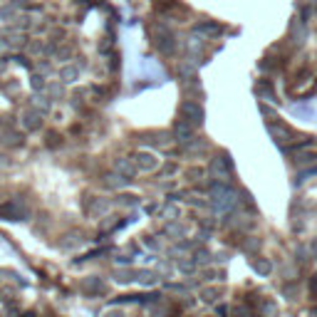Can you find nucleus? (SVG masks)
<instances>
[{
	"label": "nucleus",
	"mask_w": 317,
	"mask_h": 317,
	"mask_svg": "<svg viewBox=\"0 0 317 317\" xmlns=\"http://www.w3.org/2000/svg\"><path fill=\"white\" fill-rule=\"evenodd\" d=\"M0 218L3 221H28L30 208L20 199H10L0 206Z\"/></svg>",
	"instance_id": "nucleus-1"
},
{
	"label": "nucleus",
	"mask_w": 317,
	"mask_h": 317,
	"mask_svg": "<svg viewBox=\"0 0 317 317\" xmlns=\"http://www.w3.org/2000/svg\"><path fill=\"white\" fill-rule=\"evenodd\" d=\"M154 45L159 47L161 55H171L176 50V40H173V32L166 25H156L154 28Z\"/></svg>",
	"instance_id": "nucleus-2"
},
{
	"label": "nucleus",
	"mask_w": 317,
	"mask_h": 317,
	"mask_svg": "<svg viewBox=\"0 0 317 317\" xmlns=\"http://www.w3.org/2000/svg\"><path fill=\"white\" fill-rule=\"evenodd\" d=\"M178 114L183 116L188 124H194V126H201L203 124V109L199 107V102H183L181 107H178Z\"/></svg>",
	"instance_id": "nucleus-3"
},
{
	"label": "nucleus",
	"mask_w": 317,
	"mask_h": 317,
	"mask_svg": "<svg viewBox=\"0 0 317 317\" xmlns=\"http://www.w3.org/2000/svg\"><path fill=\"white\" fill-rule=\"evenodd\" d=\"M20 124H23V129H25V132H40V129H42V114H40V112H35V109L30 107V109L23 112Z\"/></svg>",
	"instance_id": "nucleus-4"
},
{
	"label": "nucleus",
	"mask_w": 317,
	"mask_h": 317,
	"mask_svg": "<svg viewBox=\"0 0 317 317\" xmlns=\"http://www.w3.org/2000/svg\"><path fill=\"white\" fill-rule=\"evenodd\" d=\"M194 124H188L186 119H178L176 124H173V137L181 142V144H188V142H194Z\"/></svg>",
	"instance_id": "nucleus-5"
},
{
	"label": "nucleus",
	"mask_w": 317,
	"mask_h": 317,
	"mask_svg": "<svg viewBox=\"0 0 317 317\" xmlns=\"http://www.w3.org/2000/svg\"><path fill=\"white\" fill-rule=\"evenodd\" d=\"M231 169H233V161L228 159V154H221V159L216 156L213 164H211V171L216 173L218 178H223V181H226V173L231 171Z\"/></svg>",
	"instance_id": "nucleus-6"
},
{
	"label": "nucleus",
	"mask_w": 317,
	"mask_h": 317,
	"mask_svg": "<svg viewBox=\"0 0 317 317\" xmlns=\"http://www.w3.org/2000/svg\"><path fill=\"white\" fill-rule=\"evenodd\" d=\"M87 213L89 216H104L107 211H109V201H102V199H89V201L85 203Z\"/></svg>",
	"instance_id": "nucleus-7"
},
{
	"label": "nucleus",
	"mask_w": 317,
	"mask_h": 317,
	"mask_svg": "<svg viewBox=\"0 0 317 317\" xmlns=\"http://www.w3.org/2000/svg\"><path fill=\"white\" fill-rule=\"evenodd\" d=\"M30 107L35 109V112H40V114H50V109H52V102L47 99V97H42V94H35L32 99H30Z\"/></svg>",
	"instance_id": "nucleus-8"
},
{
	"label": "nucleus",
	"mask_w": 317,
	"mask_h": 317,
	"mask_svg": "<svg viewBox=\"0 0 317 317\" xmlns=\"http://www.w3.org/2000/svg\"><path fill=\"white\" fill-rule=\"evenodd\" d=\"M77 77H80V65H65V67L59 70V80H62L65 85L77 82Z\"/></svg>",
	"instance_id": "nucleus-9"
},
{
	"label": "nucleus",
	"mask_w": 317,
	"mask_h": 317,
	"mask_svg": "<svg viewBox=\"0 0 317 317\" xmlns=\"http://www.w3.org/2000/svg\"><path fill=\"white\" fill-rule=\"evenodd\" d=\"M134 161H137V166L142 169V171H154L156 166H159V159H154L151 154H139V156H134Z\"/></svg>",
	"instance_id": "nucleus-10"
},
{
	"label": "nucleus",
	"mask_w": 317,
	"mask_h": 317,
	"mask_svg": "<svg viewBox=\"0 0 317 317\" xmlns=\"http://www.w3.org/2000/svg\"><path fill=\"white\" fill-rule=\"evenodd\" d=\"M114 171L129 178V176H134V173H137V166L132 164V159H116V161H114Z\"/></svg>",
	"instance_id": "nucleus-11"
},
{
	"label": "nucleus",
	"mask_w": 317,
	"mask_h": 317,
	"mask_svg": "<svg viewBox=\"0 0 317 317\" xmlns=\"http://www.w3.org/2000/svg\"><path fill=\"white\" fill-rule=\"evenodd\" d=\"M268 129H270V134L273 137H280V142H288V139H292V132H290L285 124H268Z\"/></svg>",
	"instance_id": "nucleus-12"
},
{
	"label": "nucleus",
	"mask_w": 317,
	"mask_h": 317,
	"mask_svg": "<svg viewBox=\"0 0 317 317\" xmlns=\"http://www.w3.org/2000/svg\"><path fill=\"white\" fill-rule=\"evenodd\" d=\"M221 25L216 23V20H203L196 25V32H203V35H221Z\"/></svg>",
	"instance_id": "nucleus-13"
},
{
	"label": "nucleus",
	"mask_w": 317,
	"mask_h": 317,
	"mask_svg": "<svg viewBox=\"0 0 317 317\" xmlns=\"http://www.w3.org/2000/svg\"><path fill=\"white\" fill-rule=\"evenodd\" d=\"M126 176H121V173H107L104 176V186H109V188H121V186H126Z\"/></svg>",
	"instance_id": "nucleus-14"
},
{
	"label": "nucleus",
	"mask_w": 317,
	"mask_h": 317,
	"mask_svg": "<svg viewBox=\"0 0 317 317\" xmlns=\"http://www.w3.org/2000/svg\"><path fill=\"white\" fill-rule=\"evenodd\" d=\"M85 290L89 292V295H102L107 288H104V283H102L99 278H87V280H85Z\"/></svg>",
	"instance_id": "nucleus-15"
},
{
	"label": "nucleus",
	"mask_w": 317,
	"mask_h": 317,
	"mask_svg": "<svg viewBox=\"0 0 317 317\" xmlns=\"http://www.w3.org/2000/svg\"><path fill=\"white\" fill-rule=\"evenodd\" d=\"M0 142H3V146H13L15 149V146H23V134L20 132H5Z\"/></svg>",
	"instance_id": "nucleus-16"
},
{
	"label": "nucleus",
	"mask_w": 317,
	"mask_h": 317,
	"mask_svg": "<svg viewBox=\"0 0 317 317\" xmlns=\"http://www.w3.org/2000/svg\"><path fill=\"white\" fill-rule=\"evenodd\" d=\"M258 310L263 317H278V302L275 300H263L258 305Z\"/></svg>",
	"instance_id": "nucleus-17"
},
{
	"label": "nucleus",
	"mask_w": 317,
	"mask_h": 317,
	"mask_svg": "<svg viewBox=\"0 0 317 317\" xmlns=\"http://www.w3.org/2000/svg\"><path fill=\"white\" fill-rule=\"evenodd\" d=\"M15 18H18V8H15L13 3H8V5H3V8H0V20H3V23L15 20Z\"/></svg>",
	"instance_id": "nucleus-18"
},
{
	"label": "nucleus",
	"mask_w": 317,
	"mask_h": 317,
	"mask_svg": "<svg viewBox=\"0 0 317 317\" xmlns=\"http://www.w3.org/2000/svg\"><path fill=\"white\" fill-rule=\"evenodd\" d=\"M253 268H256V273H258V275H270V273H273L270 260H263V258L256 260V263H253Z\"/></svg>",
	"instance_id": "nucleus-19"
},
{
	"label": "nucleus",
	"mask_w": 317,
	"mask_h": 317,
	"mask_svg": "<svg viewBox=\"0 0 317 317\" xmlns=\"http://www.w3.org/2000/svg\"><path fill=\"white\" fill-rule=\"evenodd\" d=\"M315 159H317V154H312V151H302V154H297V156H295L297 166H305V164H312Z\"/></svg>",
	"instance_id": "nucleus-20"
},
{
	"label": "nucleus",
	"mask_w": 317,
	"mask_h": 317,
	"mask_svg": "<svg viewBox=\"0 0 317 317\" xmlns=\"http://www.w3.org/2000/svg\"><path fill=\"white\" fill-rule=\"evenodd\" d=\"M25 50L32 52V55H40V52H47V47L42 45V42H37V40H30L28 45H25Z\"/></svg>",
	"instance_id": "nucleus-21"
},
{
	"label": "nucleus",
	"mask_w": 317,
	"mask_h": 317,
	"mask_svg": "<svg viewBox=\"0 0 317 317\" xmlns=\"http://www.w3.org/2000/svg\"><path fill=\"white\" fill-rule=\"evenodd\" d=\"M30 85H32V89H37V92H40V89H45V87H47V82H45V77H42V75H37V72H35V75L30 77Z\"/></svg>",
	"instance_id": "nucleus-22"
},
{
	"label": "nucleus",
	"mask_w": 317,
	"mask_h": 317,
	"mask_svg": "<svg viewBox=\"0 0 317 317\" xmlns=\"http://www.w3.org/2000/svg\"><path fill=\"white\" fill-rule=\"evenodd\" d=\"M154 278H156V275H154V273H149V270H142V273H137V280H142L144 285H151V283H154Z\"/></svg>",
	"instance_id": "nucleus-23"
},
{
	"label": "nucleus",
	"mask_w": 317,
	"mask_h": 317,
	"mask_svg": "<svg viewBox=\"0 0 317 317\" xmlns=\"http://www.w3.org/2000/svg\"><path fill=\"white\" fill-rule=\"evenodd\" d=\"M45 89H47V94H50V97H55V99L62 97V87H59V85H47Z\"/></svg>",
	"instance_id": "nucleus-24"
},
{
	"label": "nucleus",
	"mask_w": 317,
	"mask_h": 317,
	"mask_svg": "<svg viewBox=\"0 0 317 317\" xmlns=\"http://www.w3.org/2000/svg\"><path fill=\"white\" fill-rule=\"evenodd\" d=\"M243 248H245V250H256V248H260V240H258V238H253V240H245V243H243Z\"/></svg>",
	"instance_id": "nucleus-25"
},
{
	"label": "nucleus",
	"mask_w": 317,
	"mask_h": 317,
	"mask_svg": "<svg viewBox=\"0 0 317 317\" xmlns=\"http://www.w3.org/2000/svg\"><path fill=\"white\" fill-rule=\"evenodd\" d=\"M216 297H218V292H216V290H203V300H206V302H213Z\"/></svg>",
	"instance_id": "nucleus-26"
},
{
	"label": "nucleus",
	"mask_w": 317,
	"mask_h": 317,
	"mask_svg": "<svg viewBox=\"0 0 317 317\" xmlns=\"http://www.w3.org/2000/svg\"><path fill=\"white\" fill-rule=\"evenodd\" d=\"M164 216H166V218H178V208H173V206L164 208Z\"/></svg>",
	"instance_id": "nucleus-27"
},
{
	"label": "nucleus",
	"mask_w": 317,
	"mask_h": 317,
	"mask_svg": "<svg viewBox=\"0 0 317 317\" xmlns=\"http://www.w3.org/2000/svg\"><path fill=\"white\" fill-rule=\"evenodd\" d=\"M116 280H119V283H129V280H132V275H129L126 270H121V273H116Z\"/></svg>",
	"instance_id": "nucleus-28"
},
{
	"label": "nucleus",
	"mask_w": 317,
	"mask_h": 317,
	"mask_svg": "<svg viewBox=\"0 0 317 317\" xmlns=\"http://www.w3.org/2000/svg\"><path fill=\"white\" fill-rule=\"evenodd\" d=\"M196 263H201V265H206V263H208V253H206V250H201V253H196Z\"/></svg>",
	"instance_id": "nucleus-29"
},
{
	"label": "nucleus",
	"mask_w": 317,
	"mask_h": 317,
	"mask_svg": "<svg viewBox=\"0 0 317 317\" xmlns=\"http://www.w3.org/2000/svg\"><path fill=\"white\" fill-rule=\"evenodd\" d=\"M240 196H243V203H245L248 208H253V199H250V194H248V191H243Z\"/></svg>",
	"instance_id": "nucleus-30"
},
{
	"label": "nucleus",
	"mask_w": 317,
	"mask_h": 317,
	"mask_svg": "<svg viewBox=\"0 0 317 317\" xmlns=\"http://www.w3.org/2000/svg\"><path fill=\"white\" fill-rule=\"evenodd\" d=\"M166 231L171 233V235H181V233H183V228H181V226H169Z\"/></svg>",
	"instance_id": "nucleus-31"
},
{
	"label": "nucleus",
	"mask_w": 317,
	"mask_h": 317,
	"mask_svg": "<svg viewBox=\"0 0 317 317\" xmlns=\"http://www.w3.org/2000/svg\"><path fill=\"white\" fill-rule=\"evenodd\" d=\"M245 315H248V307H243V305L235 307V317H245Z\"/></svg>",
	"instance_id": "nucleus-32"
},
{
	"label": "nucleus",
	"mask_w": 317,
	"mask_h": 317,
	"mask_svg": "<svg viewBox=\"0 0 317 317\" xmlns=\"http://www.w3.org/2000/svg\"><path fill=\"white\" fill-rule=\"evenodd\" d=\"M188 176H191V178H196V176L201 178V176H203V171H201V169H191V171H188Z\"/></svg>",
	"instance_id": "nucleus-33"
},
{
	"label": "nucleus",
	"mask_w": 317,
	"mask_h": 317,
	"mask_svg": "<svg viewBox=\"0 0 317 317\" xmlns=\"http://www.w3.org/2000/svg\"><path fill=\"white\" fill-rule=\"evenodd\" d=\"M104 317H124V312H121V310H112V312H107Z\"/></svg>",
	"instance_id": "nucleus-34"
},
{
	"label": "nucleus",
	"mask_w": 317,
	"mask_h": 317,
	"mask_svg": "<svg viewBox=\"0 0 317 317\" xmlns=\"http://www.w3.org/2000/svg\"><path fill=\"white\" fill-rule=\"evenodd\" d=\"M260 112H263L265 116H270V114H273V109H270V107H265V104H260Z\"/></svg>",
	"instance_id": "nucleus-35"
},
{
	"label": "nucleus",
	"mask_w": 317,
	"mask_h": 317,
	"mask_svg": "<svg viewBox=\"0 0 317 317\" xmlns=\"http://www.w3.org/2000/svg\"><path fill=\"white\" fill-rule=\"evenodd\" d=\"M156 3H161V8H171L176 0H156Z\"/></svg>",
	"instance_id": "nucleus-36"
},
{
	"label": "nucleus",
	"mask_w": 317,
	"mask_h": 317,
	"mask_svg": "<svg viewBox=\"0 0 317 317\" xmlns=\"http://www.w3.org/2000/svg\"><path fill=\"white\" fill-rule=\"evenodd\" d=\"M218 315H221V317H228V307H226V305H221V307H218Z\"/></svg>",
	"instance_id": "nucleus-37"
},
{
	"label": "nucleus",
	"mask_w": 317,
	"mask_h": 317,
	"mask_svg": "<svg viewBox=\"0 0 317 317\" xmlns=\"http://www.w3.org/2000/svg\"><path fill=\"white\" fill-rule=\"evenodd\" d=\"M310 288H312V295H317V275H312V283H310Z\"/></svg>",
	"instance_id": "nucleus-38"
},
{
	"label": "nucleus",
	"mask_w": 317,
	"mask_h": 317,
	"mask_svg": "<svg viewBox=\"0 0 317 317\" xmlns=\"http://www.w3.org/2000/svg\"><path fill=\"white\" fill-rule=\"evenodd\" d=\"M312 256H317V240L312 243Z\"/></svg>",
	"instance_id": "nucleus-39"
},
{
	"label": "nucleus",
	"mask_w": 317,
	"mask_h": 317,
	"mask_svg": "<svg viewBox=\"0 0 317 317\" xmlns=\"http://www.w3.org/2000/svg\"><path fill=\"white\" fill-rule=\"evenodd\" d=\"M3 67H5V57H0V72H3Z\"/></svg>",
	"instance_id": "nucleus-40"
},
{
	"label": "nucleus",
	"mask_w": 317,
	"mask_h": 317,
	"mask_svg": "<svg viewBox=\"0 0 317 317\" xmlns=\"http://www.w3.org/2000/svg\"><path fill=\"white\" fill-rule=\"evenodd\" d=\"M0 126H3V119H0Z\"/></svg>",
	"instance_id": "nucleus-41"
}]
</instances>
